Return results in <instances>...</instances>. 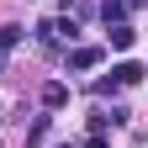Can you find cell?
Returning a JSON list of instances; mask_svg holds the SVG:
<instances>
[{"label":"cell","mask_w":148,"mask_h":148,"mask_svg":"<svg viewBox=\"0 0 148 148\" xmlns=\"http://www.w3.org/2000/svg\"><path fill=\"white\" fill-rule=\"evenodd\" d=\"M138 5H148V0H101V21L111 27V21H127Z\"/></svg>","instance_id":"1"},{"label":"cell","mask_w":148,"mask_h":148,"mask_svg":"<svg viewBox=\"0 0 148 148\" xmlns=\"http://www.w3.org/2000/svg\"><path fill=\"white\" fill-rule=\"evenodd\" d=\"M79 148H111V138H106V132H90V138H85Z\"/></svg>","instance_id":"7"},{"label":"cell","mask_w":148,"mask_h":148,"mask_svg":"<svg viewBox=\"0 0 148 148\" xmlns=\"http://www.w3.org/2000/svg\"><path fill=\"white\" fill-rule=\"evenodd\" d=\"M101 58H106L101 48H69V69H95Z\"/></svg>","instance_id":"3"},{"label":"cell","mask_w":148,"mask_h":148,"mask_svg":"<svg viewBox=\"0 0 148 148\" xmlns=\"http://www.w3.org/2000/svg\"><path fill=\"white\" fill-rule=\"evenodd\" d=\"M42 106H48V111H64V106H69V85H58V79L42 85Z\"/></svg>","instance_id":"4"},{"label":"cell","mask_w":148,"mask_h":148,"mask_svg":"<svg viewBox=\"0 0 148 148\" xmlns=\"http://www.w3.org/2000/svg\"><path fill=\"white\" fill-rule=\"evenodd\" d=\"M132 42H138V32H132V21H111V48H116V53H127Z\"/></svg>","instance_id":"2"},{"label":"cell","mask_w":148,"mask_h":148,"mask_svg":"<svg viewBox=\"0 0 148 148\" xmlns=\"http://www.w3.org/2000/svg\"><path fill=\"white\" fill-rule=\"evenodd\" d=\"M16 42H21V27H0V53H11Z\"/></svg>","instance_id":"6"},{"label":"cell","mask_w":148,"mask_h":148,"mask_svg":"<svg viewBox=\"0 0 148 148\" xmlns=\"http://www.w3.org/2000/svg\"><path fill=\"white\" fill-rule=\"evenodd\" d=\"M58 148H74V143H58Z\"/></svg>","instance_id":"8"},{"label":"cell","mask_w":148,"mask_h":148,"mask_svg":"<svg viewBox=\"0 0 148 148\" xmlns=\"http://www.w3.org/2000/svg\"><path fill=\"white\" fill-rule=\"evenodd\" d=\"M143 74H148L143 64H132V58H127V64H116V69H111V79H116V85H138Z\"/></svg>","instance_id":"5"}]
</instances>
